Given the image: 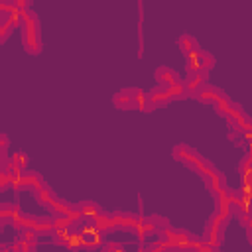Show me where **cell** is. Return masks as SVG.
Returning <instances> with one entry per match:
<instances>
[{
	"instance_id": "6",
	"label": "cell",
	"mask_w": 252,
	"mask_h": 252,
	"mask_svg": "<svg viewBox=\"0 0 252 252\" xmlns=\"http://www.w3.org/2000/svg\"><path fill=\"white\" fill-rule=\"evenodd\" d=\"M197 57H199V63H201V69H203V71H209V69L215 65L213 55H211V53H207V51H203V49L199 51V55H197Z\"/></svg>"
},
{
	"instance_id": "1",
	"label": "cell",
	"mask_w": 252,
	"mask_h": 252,
	"mask_svg": "<svg viewBox=\"0 0 252 252\" xmlns=\"http://www.w3.org/2000/svg\"><path fill=\"white\" fill-rule=\"evenodd\" d=\"M207 81V71H199V73H189L187 81H185V89L187 93H199L205 87Z\"/></svg>"
},
{
	"instance_id": "5",
	"label": "cell",
	"mask_w": 252,
	"mask_h": 252,
	"mask_svg": "<svg viewBox=\"0 0 252 252\" xmlns=\"http://www.w3.org/2000/svg\"><path fill=\"white\" fill-rule=\"evenodd\" d=\"M165 91H167V94H169L171 98H183V96L187 94L185 83H181V81H177V83H173V85L165 87Z\"/></svg>"
},
{
	"instance_id": "8",
	"label": "cell",
	"mask_w": 252,
	"mask_h": 252,
	"mask_svg": "<svg viewBox=\"0 0 252 252\" xmlns=\"http://www.w3.org/2000/svg\"><path fill=\"white\" fill-rule=\"evenodd\" d=\"M12 163H14L16 167H20V169H22V167H26V163H28V158H26L22 152H16V154L12 156Z\"/></svg>"
},
{
	"instance_id": "4",
	"label": "cell",
	"mask_w": 252,
	"mask_h": 252,
	"mask_svg": "<svg viewBox=\"0 0 252 252\" xmlns=\"http://www.w3.org/2000/svg\"><path fill=\"white\" fill-rule=\"evenodd\" d=\"M156 79H158L159 83H165V85L169 87V85H173V83L179 81V75H177L175 71L167 69V67H159V69H156Z\"/></svg>"
},
{
	"instance_id": "7",
	"label": "cell",
	"mask_w": 252,
	"mask_h": 252,
	"mask_svg": "<svg viewBox=\"0 0 252 252\" xmlns=\"http://www.w3.org/2000/svg\"><path fill=\"white\" fill-rule=\"evenodd\" d=\"M215 106H217V110H219V114H224V116H228V114H230V112L234 110V106H232V102H230V100H228L226 96H222V98H220V100H219V102H217Z\"/></svg>"
},
{
	"instance_id": "2",
	"label": "cell",
	"mask_w": 252,
	"mask_h": 252,
	"mask_svg": "<svg viewBox=\"0 0 252 252\" xmlns=\"http://www.w3.org/2000/svg\"><path fill=\"white\" fill-rule=\"evenodd\" d=\"M197 96H199L203 102H215V104H217V102H219V100H220L224 94H222V93H220L217 87L205 85V87H203V89L197 93Z\"/></svg>"
},
{
	"instance_id": "3",
	"label": "cell",
	"mask_w": 252,
	"mask_h": 252,
	"mask_svg": "<svg viewBox=\"0 0 252 252\" xmlns=\"http://www.w3.org/2000/svg\"><path fill=\"white\" fill-rule=\"evenodd\" d=\"M177 43H179V47L187 53V57H189V55H197V53L201 51V49H199V45H197V41H195V37H193V35H189V33H181Z\"/></svg>"
},
{
	"instance_id": "9",
	"label": "cell",
	"mask_w": 252,
	"mask_h": 252,
	"mask_svg": "<svg viewBox=\"0 0 252 252\" xmlns=\"http://www.w3.org/2000/svg\"><path fill=\"white\" fill-rule=\"evenodd\" d=\"M104 252H124V248H122V244L110 242V244H106V246H104Z\"/></svg>"
}]
</instances>
